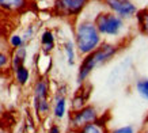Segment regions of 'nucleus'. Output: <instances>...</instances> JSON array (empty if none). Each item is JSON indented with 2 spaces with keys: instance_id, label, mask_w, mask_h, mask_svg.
<instances>
[{
  "instance_id": "1",
  "label": "nucleus",
  "mask_w": 148,
  "mask_h": 133,
  "mask_svg": "<svg viewBox=\"0 0 148 133\" xmlns=\"http://www.w3.org/2000/svg\"><path fill=\"white\" fill-rule=\"evenodd\" d=\"M116 52H117V48L114 45L103 44L99 48L95 49V50H92L91 53H88L80 64L79 73H77V82L79 83L84 82L94 68H97V66L102 65L106 61H109L114 56Z\"/></svg>"
},
{
  "instance_id": "2",
  "label": "nucleus",
  "mask_w": 148,
  "mask_h": 133,
  "mask_svg": "<svg viewBox=\"0 0 148 133\" xmlns=\"http://www.w3.org/2000/svg\"><path fill=\"white\" fill-rule=\"evenodd\" d=\"M75 38H76V46L79 52L83 54H88L92 50L99 46L101 42V34L97 30V27L90 21H83L76 26L75 31Z\"/></svg>"
},
{
  "instance_id": "3",
  "label": "nucleus",
  "mask_w": 148,
  "mask_h": 133,
  "mask_svg": "<svg viewBox=\"0 0 148 133\" xmlns=\"http://www.w3.org/2000/svg\"><path fill=\"white\" fill-rule=\"evenodd\" d=\"M99 34L117 36L124 27V21L114 12H99L92 22Z\"/></svg>"
},
{
  "instance_id": "4",
  "label": "nucleus",
  "mask_w": 148,
  "mask_h": 133,
  "mask_svg": "<svg viewBox=\"0 0 148 133\" xmlns=\"http://www.w3.org/2000/svg\"><path fill=\"white\" fill-rule=\"evenodd\" d=\"M48 82L45 79H40L34 87V102H36V110L38 114L46 115L49 111V102H48Z\"/></svg>"
},
{
  "instance_id": "5",
  "label": "nucleus",
  "mask_w": 148,
  "mask_h": 133,
  "mask_svg": "<svg viewBox=\"0 0 148 133\" xmlns=\"http://www.w3.org/2000/svg\"><path fill=\"white\" fill-rule=\"evenodd\" d=\"M97 110H95L92 106H84L76 110L71 117V124L73 128L80 129L83 128L84 125L88 124H94L95 120H97Z\"/></svg>"
},
{
  "instance_id": "6",
  "label": "nucleus",
  "mask_w": 148,
  "mask_h": 133,
  "mask_svg": "<svg viewBox=\"0 0 148 133\" xmlns=\"http://www.w3.org/2000/svg\"><path fill=\"white\" fill-rule=\"evenodd\" d=\"M87 0H56V8L64 16H76L86 7Z\"/></svg>"
},
{
  "instance_id": "7",
  "label": "nucleus",
  "mask_w": 148,
  "mask_h": 133,
  "mask_svg": "<svg viewBox=\"0 0 148 133\" xmlns=\"http://www.w3.org/2000/svg\"><path fill=\"white\" fill-rule=\"evenodd\" d=\"M113 12L121 16H133L137 12L136 5L130 0H103Z\"/></svg>"
},
{
  "instance_id": "8",
  "label": "nucleus",
  "mask_w": 148,
  "mask_h": 133,
  "mask_svg": "<svg viewBox=\"0 0 148 133\" xmlns=\"http://www.w3.org/2000/svg\"><path fill=\"white\" fill-rule=\"evenodd\" d=\"M27 0H0V8L11 12L22 11L26 8Z\"/></svg>"
},
{
  "instance_id": "9",
  "label": "nucleus",
  "mask_w": 148,
  "mask_h": 133,
  "mask_svg": "<svg viewBox=\"0 0 148 133\" xmlns=\"http://www.w3.org/2000/svg\"><path fill=\"white\" fill-rule=\"evenodd\" d=\"M41 45L45 53H49L50 50L54 48V36L50 30H45L41 36Z\"/></svg>"
},
{
  "instance_id": "10",
  "label": "nucleus",
  "mask_w": 148,
  "mask_h": 133,
  "mask_svg": "<svg viewBox=\"0 0 148 133\" xmlns=\"http://www.w3.org/2000/svg\"><path fill=\"white\" fill-rule=\"evenodd\" d=\"M25 61H26V48L21 46V48H18L15 50V54H14V57H12L14 71H15L16 68H19V66L25 65Z\"/></svg>"
},
{
  "instance_id": "11",
  "label": "nucleus",
  "mask_w": 148,
  "mask_h": 133,
  "mask_svg": "<svg viewBox=\"0 0 148 133\" xmlns=\"http://www.w3.org/2000/svg\"><path fill=\"white\" fill-rule=\"evenodd\" d=\"M65 109H67L65 97L64 95H58L56 98V103H54V115L57 118H63L64 114H65Z\"/></svg>"
},
{
  "instance_id": "12",
  "label": "nucleus",
  "mask_w": 148,
  "mask_h": 133,
  "mask_svg": "<svg viewBox=\"0 0 148 133\" xmlns=\"http://www.w3.org/2000/svg\"><path fill=\"white\" fill-rule=\"evenodd\" d=\"M15 76H16V80H18L19 84H26L30 73H29V69H27L26 66L22 65L15 69Z\"/></svg>"
},
{
  "instance_id": "13",
  "label": "nucleus",
  "mask_w": 148,
  "mask_h": 133,
  "mask_svg": "<svg viewBox=\"0 0 148 133\" xmlns=\"http://www.w3.org/2000/svg\"><path fill=\"white\" fill-rule=\"evenodd\" d=\"M64 50H65V53H67L68 62L72 65V64L75 62V49H73V44H72L71 41L65 42V45H64Z\"/></svg>"
},
{
  "instance_id": "14",
  "label": "nucleus",
  "mask_w": 148,
  "mask_h": 133,
  "mask_svg": "<svg viewBox=\"0 0 148 133\" xmlns=\"http://www.w3.org/2000/svg\"><path fill=\"white\" fill-rule=\"evenodd\" d=\"M77 133H103V132H102V128L98 124H88L79 129Z\"/></svg>"
},
{
  "instance_id": "15",
  "label": "nucleus",
  "mask_w": 148,
  "mask_h": 133,
  "mask_svg": "<svg viewBox=\"0 0 148 133\" xmlns=\"http://www.w3.org/2000/svg\"><path fill=\"white\" fill-rule=\"evenodd\" d=\"M137 91L141 97L148 99V80H140L137 83Z\"/></svg>"
},
{
  "instance_id": "16",
  "label": "nucleus",
  "mask_w": 148,
  "mask_h": 133,
  "mask_svg": "<svg viewBox=\"0 0 148 133\" xmlns=\"http://www.w3.org/2000/svg\"><path fill=\"white\" fill-rule=\"evenodd\" d=\"M137 18H139V23H140V26L143 27V30L145 33H148V11L140 12Z\"/></svg>"
},
{
  "instance_id": "17",
  "label": "nucleus",
  "mask_w": 148,
  "mask_h": 133,
  "mask_svg": "<svg viewBox=\"0 0 148 133\" xmlns=\"http://www.w3.org/2000/svg\"><path fill=\"white\" fill-rule=\"evenodd\" d=\"M10 44H11V46L15 49H18L21 48L23 45V40H22V37L18 36V34H14V36H11V38H10Z\"/></svg>"
},
{
  "instance_id": "18",
  "label": "nucleus",
  "mask_w": 148,
  "mask_h": 133,
  "mask_svg": "<svg viewBox=\"0 0 148 133\" xmlns=\"http://www.w3.org/2000/svg\"><path fill=\"white\" fill-rule=\"evenodd\" d=\"M7 64H8V56L5 53H3V52H0V69L4 68Z\"/></svg>"
},
{
  "instance_id": "19",
  "label": "nucleus",
  "mask_w": 148,
  "mask_h": 133,
  "mask_svg": "<svg viewBox=\"0 0 148 133\" xmlns=\"http://www.w3.org/2000/svg\"><path fill=\"white\" fill-rule=\"evenodd\" d=\"M112 133H133V128H132V126H124V128L113 130Z\"/></svg>"
},
{
  "instance_id": "20",
  "label": "nucleus",
  "mask_w": 148,
  "mask_h": 133,
  "mask_svg": "<svg viewBox=\"0 0 148 133\" xmlns=\"http://www.w3.org/2000/svg\"><path fill=\"white\" fill-rule=\"evenodd\" d=\"M49 133H60V128H58L57 125H53V126L49 129Z\"/></svg>"
},
{
  "instance_id": "21",
  "label": "nucleus",
  "mask_w": 148,
  "mask_h": 133,
  "mask_svg": "<svg viewBox=\"0 0 148 133\" xmlns=\"http://www.w3.org/2000/svg\"><path fill=\"white\" fill-rule=\"evenodd\" d=\"M0 133H1V132H0Z\"/></svg>"
},
{
  "instance_id": "22",
  "label": "nucleus",
  "mask_w": 148,
  "mask_h": 133,
  "mask_svg": "<svg viewBox=\"0 0 148 133\" xmlns=\"http://www.w3.org/2000/svg\"><path fill=\"white\" fill-rule=\"evenodd\" d=\"M147 133H148V132H147Z\"/></svg>"
}]
</instances>
